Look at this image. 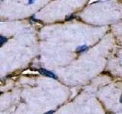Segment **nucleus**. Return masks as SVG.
<instances>
[{
    "instance_id": "nucleus-1",
    "label": "nucleus",
    "mask_w": 122,
    "mask_h": 114,
    "mask_svg": "<svg viewBox=\"0 0 122 114\" xmlns=\"http://www.w3.org/2000/svg\"><path fill=\"white\" fill-rule=\"evenodd\" d=\"M38 71L40 72V74L46 76V77L51 78H53V79H57V77L56 76L55 74H53V72L51 71L45 69V68H40V69H38Z\"/></svg>"
},
{
    "instance_id": "nucleus-2",
    "label": "nucleus",
    "mask_w": 122,
    "mask_h": 114,
    "mask_svg": "<svg viewBox=\"0 0 122 114\" xmlns=\"http://www.w3.org/2000/svg\"><path fill=\"white\" fill-rule=\"evenodd\" d=\"M88 49H89V47H88V46L82 45V46H79V47L76 48V51L77 52H83L88 50Z\"/></svg>"
},
{
    "instance_id": "nucleus-3",
    "label": "nucleus",
    "mask_w": 122,
    "mask_h": 114,
    "mask_svg": "<svg viewBox=\"0 0 122 114\" xmlns=\"http://www.w3.org/2000/svg\"><path fill=\"white\" fill-rule=\"evenodd\" d=\"M8 40V39L5 37H2V36H0V47H2V46L5 43V42Z\"/></svg>"
},
{
    "instance_id": "nucleus-4",
    "label": "nucleus",
    "mask_w": 122,
    "mask_h": 114,
    "mask_svg": "<svg viewBox=\"0 0 122 114\" xmlns=\"http://www.w3.org/2000/svg\"><path fill=\"white\" fill-rule=\"evenodd\" d=\"M72 18H73V15L71 14V16H70V17L67 16V17L66 18V21H67V20H71V19H72Z\"/></svg>"
},
{
    "instance_id": "nucleus-5",
    "label": "nucleus",
    "mask_w": 122,
    "mask_h": 114,
    "mask_svg": "<svg viewBox=\"0 0 122 114\" xmlns=\"http://www.w3.org/2000/svg\"><path fill=\"white\" fill-rule=\"evenodd\" d=\"M53 113H54V110H51V111H48L45 114H53Z\"/></svg>"
},
{
    "instance_id": "nucleus-6",
    "label": "nucleus",
    "mask_w": 122,
    "mask_h": 114,
    "mask_svg": "<svg viewBox=\"0 0 122 114\" xmlns=\"http://www.w3.org/2000/svg\"><path fill=\"white\" fill-rule=\"evenodd\" d=\"M120 102H121V104H122V94H121V96L120 97Z\"/></svg>"
},
{
    "instance_id": "nucleus-7",
    "label": "nucleus",
    "mask_w": 122,
    "mask_h": 114,
    "mask_svg": "<svg viewBox=\"0 0 122 114\" xmlns=\"http://www.w3.org/2000/svg\"><path fill=\"white\" fill-rule=\"evenodd\" d=\"M28 3L29 4H33L34 3V1H28Z\"/></svg>"
}]
</instances>
